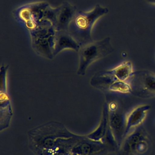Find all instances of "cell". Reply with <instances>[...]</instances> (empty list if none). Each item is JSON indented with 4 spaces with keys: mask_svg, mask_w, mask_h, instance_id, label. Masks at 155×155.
Segmentation results:
<instances>
[{
    "mask_svg": "<svg viewBox=\"0 0 155 155\" xmlns=\"http://www.w3.org/2000/svg\"><path fill=\"white\" fill-rule=\"evenodd\" d=\"M108 12L107 8L97 4L88 12L77 11L67 31L82 45L93 41L91 30L94 23Z\"/></svg>",
    "mask_w": 155,
    "mask_h": 155,
    "instance_id": "2",
    "label": "cell"
},
{
    "mask_svg": "<svg viewBox=\"0 0 155 155\" xmlns=\"http://www.w3.org/2000/svg\"><path fill=\"white\" fill-rule=\"evenodd\" d=\"M113 51L109 37L82 45L78 51L79 65L77 74L84 75L90 65L99 59L106 57Z\"/></svg>",
    "mask_w": 155,
    "mask_h": 155,
    "instance_id": "5",
    "label": "cell"
},
{
    "mask_svg": "<svg viewBox=\"0 0 155 155\" xmlns=\"http://www.w3.org/2000/svg\"><path fill=\"white\" fill-rule=\"evenodd\" d=\"M131 93L142 99L155 97V73L146 70L134 71L128 80Z\"/></svg>",
    "mask_w": 155,
    "mask_h": 155,
    "instance_id": "7",
    "label": "cell"
},
{
    "mask_svg": "<svg viewBox=\"0 0 155 155\" xmlns=\"http://www.w3.org/2000/svg\"><path fill=\"white\" fill-rule=\"evenodd\" d=\"M151 108L148 104H142L133 108L125 116V136L133 130L140 127Z\"/></svg>",
    "mask_w": 155,
    "mask_h": 155,
    "instance_id": "10",
    "label": "cell"
},
{
    "mask_svg": "<svg viewBox=\"0 0 155 155\" xmlns=\"http://www.w3.org/2000/svg\"><path fill=\"white\" fill-rule=\"evenodd\" d=\"M58 7L52 8L45 2L27 4L18 10L17 16L29 30L34 28L40 22L48 21L55 24Z\"/></svg>",
    "mask_w": 155,
    "mask_h": 155,
    "instance_id": "4",
    "label": "cell"
},
{
    "mask_svg": "<svg viewBox=\"0 0 155 155\" xmlns=\"http://www.w3.org/2000/svg\"><path fill=\"white\" fill-rule=\"evenodd\" d=\"M81 45L67 31H56L54 48V57L61 51L65 49L79 51Z\"/></svg>",
    "mask_w": 155,
    "mask_h": 155,
    "instance_id": "12",
    "label": "cell"
},
{
    "mask_svg": "<svg viewBox=\"0 0 155 155\" xmlns=\"http://www.w3.org/2000/svg\"><path fill=\"white\" fill-rule=\"evenodd\" d=\"M8 65H2L1 67V93H7V73Z\"/></svg>",
    "mask_w": 155,
    "mask_h": 155,
    "instance_id": "18",
    "label": "cell"
},
{
    "mask_svg": "<svg viewBox=\"0 0 155 155\" xmlns=\"http://www.w3.org/2000/svg\"><path fill=\"white\" fill-rule=\"evenodd\" d=\"M108 128V109L107 104H105L102 108L101 118L98 125L93 131L85 136L92 140L103 142Z\"/></svg>",
    "mask_w": 155,
    "mask_h": 155,
    "instance_id": "14",
    "label": "cell"
},
{
    "mask_svg": "<svg viewBox=\"0 0 155 155\" xmlns=\"http://www.w3.org/2000/svg\"><path fill=\"white\" fill-rule=\"evenodd\" d=\"M56 31L54 24L48 21H42L29 30L33 50L42 57L53 59Z\"/></svg>",
    "mask_w": 155,
    "mask_h": 155,
    "instance_id": "3",
    "label": "cell"
},
{
    "mask_svg": "<svg viewBox=\"0 0 155 155\" xmlns=\"http://www.w3.org/2000/svg\"><path fill=\"white\" fill-rule=\"evenodd\" d=\"M79 136L62 124L51 121L28 132V146L36 155H71V148Z\"/></svg>",
    "mask_w": 155,
    "mask_h": 155,
    "instance_id": "1",
    "label": "cell"
},
{
    "mask_svg": "<svg viewBox=\"0 0 155 155\" xmlns=\"http://www.w3.org/2000/svg\"><path fill=\"white\" fill-rule=\"evenodd\" d=\"M77 12L76 7L65 2L58 7L54 27L57 31H67L68 26Z\"/></svg>",
    "mask_w": 155,
    "mask_h": 155,
    "instance_id": "11",
    "label": "cell"
},
{
    "mask_svg": "<svg viewBox=\"0 0 155 155\" xmlns=\"http://www.w3.org/2000/svg\"><path fill=\"white\" fill-rule=\"evenodd\" d=\"M112 70L116 78L121 81H128L134 72L133 64L129 61L122 62Z\"/></svg>",
    "mask_w": 155,
    "mask_h": 155,
    "instance_id": "16",
    "label": "cell"
},
{
    "mask_svg": "<svg viewBox=\"0 0 155 155\" xmlns=\"http://www.w3.org/2000/svg\"><path fill=\"white\" fill-rule=\"evenodd\" d=\"M145 1L151 5H155V0H145Z\"/></svg>",
    "mask_w": 155,
    "mask_h": 155,
    "instance_id": "19",
    "label": "cell"
},
{
    "mask_svg": "<svg viewBox=\"0 0 155 155\" xmlns=\"http://www.w3.org/2000/svg\"><path fill=\"white\" fill-rule=\"evenodd\" d=\"M117 81L119 80L114 76L111 69L96 73L90 80V84L101 91H108L110 86Z\"/></svg>",
    "mask_w": 155,
    "mask_h": 155,
    "instance_id": "13",
    "label": "cell"
},
{
    "mask_svg": "<svg viewBox=\"0 0 155 155\" xmlns=\"http://www.w3.org/2000/svg\"><path fill=\"white\" fill-rule=\"evenodd\" d=\"M12 110L7 93H1V131L9 126Z\"/></svg>",
    "mask_w": 155,
    "mask_h": 155,
    "instance_id": "15",
    "label": "cell"
},
{
    "mask_svg": "<svg viewBox=\"0 0 155 155\" xmlns=\"http://www.w3.org/2000/svg\"><path fill=\"white\" fill-rule=\"evenodd\" d=\"M115 151L110 146L104 142L94 141L85 135H79L70 150L71 155H105Z\"/></svg>",
    "mask_w": 155,
    "mask_h": 155,
    "instance_id": "8",
    "label": "cell"
},
{
    "mask_svg": "<svg viewBox=\"0 0 155 155\" xmlns=\"http://www.w3.org/2000/svg\"><path fill=\"white\" fill-rule=\"evenodd\" d=\"M108 91L120 93H131V90L128 81H117L110 86Z\"/></svg>",
    "mask_w": 155,
    "mask_h": 155,
    "instance_id": "17",
    "label": "cell"
},
{
    "mask_svg": "<svg viewBox=\"0 0 155 155\" xmlns=\"http://www.w3.org/2000/svg\"><path fill=\"white\" fill-rule=\"evenodd\" d=\"M150 146L148 132L144 127H139L124 137L116 153L117 155H144Z\"/></svg>",
    "mask_w": 155,
    "mask_h": 155,
    "instance_id": "6",
    "label": "cell"
},
{
    "mask_svg": "<svg viewBox=\"0 0 155 155\" xmlns=\"http://www.w3.org/2000/svg\"><path fill=\"white\" fill-rule=\"evenodd\" d=\"M107 105L108 126L119 147L125 137V116L118 104L115 101H111L107 104Z\"/></svg>",
    "mask_w": 155,
    "mask_h": 155,
    "instance_id": "9",
    "label": "cell"
}]
</instances>
